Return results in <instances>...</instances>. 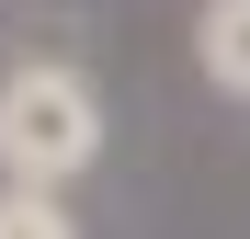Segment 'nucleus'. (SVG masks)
<instances>
[{
    "mask_svg": "<svg viewBox=\"0 0 250 239\" xmlns=\"http://www.w3.org/2000/svg\"><path fill=\"white\" fill-rule=\"evenodd\" d=\"M193 57H205V80H216V91H239V103H250V0H205Z\"/></svg>",
    "mask_w": 250,
    "mask_h": 239,
    "instance_id": "f03ea898",
    "label": "nucleus"
},
{
    "mask_svg": "<svg viewBox=\"0 0 250 239\" xmlns=\"http://www.w3.org/2000/svg\"><path fill=\"white\" fill-rule=\"evenodd\" d=\"M103 159V91L80 80L68 57H23L0 68V182L23 194H57Z\"/></svg>",
    "mask_w": 250,
    "mask_h": 239,
    "instance_id": "f257e3e1",
    "label": "nucleus"
},
{
    "mask_svg": "<svg viewBox=\"0 0 250 239\" xmlns=\"http://www.w3.org/2000/svg\"><path fill=\"white\" fill-rule=\"evenodd\" d=\"M0 239H80V217L57 205V194H23V182H0Z\"/></svg>",
    "mask_w": 250,
    "mask_h": 239,
    "instance_id": "7ed1b4c3",
    "label": "nucleus"
}]
</instances>
